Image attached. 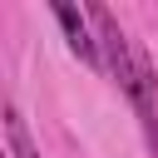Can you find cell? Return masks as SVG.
<instances>
[{"mask_svg":"<svg viewBox=\"0 0 158 158\" xmlns=\"http://www.w3.org/2000/svg\"><path fill=\"white\" fill-rule=\"evenodd\" d=\"M123 94H128V104L138 109L143 138H148V148H153V158H158V69H153V59H148L143 49L133 54V74H128Z\"/></svg>","mask_w":158,"mask_h":158,"instance_id":"cell-1","label":"cell"},{"mask_svg":"<svg viewBox=\"0 0 158 158\" xmlns=\"http://www.w3.org/2000/svg\"><path fill=\"white\" fill-rule=\"evenodd\" d=\"M54 20H59V30H64L69 49H74L84 64H104V54H99V35H94V20H89V10L54 5Z\"/></svg>","mask_w":158,"mask_h":158,"instance_id":"cell-2","label":"cell"},{"mask_svg":"<svg viewBox=\"0 0 158 158\" xmlns=\"http://www.w3.org/2000/svg\"><path fill=\"white\" fill-rule=\"evenodd\" d=\"M5 143H10V158H40V148H35L30 128H25V114L15 104H5Z\"/></svg>","mask_w":158,"mask_h":158,"instance_id":"cell-3","label":"cell"}]
</instances>
